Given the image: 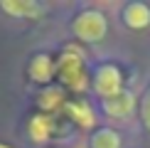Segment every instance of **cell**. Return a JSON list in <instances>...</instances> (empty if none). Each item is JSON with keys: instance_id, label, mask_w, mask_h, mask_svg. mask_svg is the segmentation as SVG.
Instances as JSON below:
<instances>
[{"instance_id": "1", "label": "cell", "mask_w": 150, "mask_h": 148, "mask_svg": "<svg viewBox=\"0 0 150 148\" xmlns=\"http://www.w3.org/2000/svg\"><path fill=\"white\" fill-rule=\"evenodd\" d=\"M108 32V20L98 10H86L74 20V35L84 42H101Z\"/></svg>"}, {"instance_id": "2", "label": "cell", "mask_w": 150, "mask_h": 148, "mask_svg": "<svg viewBox=\"0 0 150 148\" xmlns=\"http://www.w3.org/2000/svg\"><path fill=\"white\" fill-rule=\"evenodd\" d=\"M93 89L96 94L103 99H113L123 91V77H121V69L113 64H106L96 72V79H93Z\"/></svg>"}, {"instance_id": "3", "label": "cell", "mask_w": 150, "mask_h": 148, "mask_svg": "<svg viewBox=\"0 0 150 148\" xmlns=\"http://www.w3.org/2000/svg\"><path fill=\"white\" fill-rule=\"evenodd\" d=\"M62 77H64V84L71 86V89H81V86H84L81 59L76 54H64V57H62Z\"/></svg>"}, {"instance_id": "4", "label": "cell", "mask_w": 150, "mask_h": 148, "mask_svg": "<svg viewBox=\"0 0 150 148\" xmlns=\"http://www.w3.org/2000/svg\"><path fill=\"white\" fill-rule=\"evenodd\" d=\"M133 106H135V96H133V91H121L118 96L106 99V101H103V111H106L108 116H116V119L128 116L130 111H133Z\"/></svg>"}, {"instance_id": "5", "label": "cell", "mask_w": 150, "mask_h": 148, "mask_svg": "<svg viewBox=\"0 0 150 148\" xmlns=\"http://www.w3.org/2000/svg\"><path fill=\"white\" fill-rule=\"evenodd\" d=\"M123 22L133 30H143L150 25V8L145 3H128L123 10Z\"/></svg>"}, {"instance_id": "6", "label": "cell", "mask_w": 150, "mask_h": 148, "mask_svg": "<svg viewBox=\"0 0 150 148\" xmlns=\"http://www.w3.org/2000/svg\"><path fill=\"white\" fill-rule=\"evenodd\" d=\"M0 10L12 17H37L42 12V5L32 3V0H3Z\"/></svg>"}, {"instance_id": "7", "label": "cell", "mask_w": 150, "mask_h": 148, "mask_svg": "<svg viewBox=\"0 0 150 148\" xmlns=\"http://www.w3.org/2000/svg\"><path fill=\"white\" fill-rule=\"evenodd\" d=\"M52 59L47 57V54H37V57L30 62V77L35 79V82H40V84H45L52 79Z\"/></svg>"}, {"instance_id": "8", "label": "cell", "mask_w": 150, "mask_h": 148, "mask_svg": "<svg viewBox=\"0 0 150 148\" xmlns=\"http://www.w3.org/2000/svg\"><path fill=\"white\" fill-rule=\"evenodd\" d=\"M91 148H121V136L113 128H98L91 136Z\"/></svg>"}, {"instance_id": "9", "label": "cell", "mask_w": 150, "mask_h": 148, "mask_svg": "<svg viewBox=\"0 0 150 148\" xmlns=\"http://www.w3.org/2000/svg\"><path fill=\"white\" fill-rule=\"evenodd\" d=\"M49 131H52V123H49L47 116H35L30 121V136H32V141H47Z\"/></svg>"}, {"instance_id": "10", "label": "cell", "mask_w": 150, "mask_h": 148, "mask_svg": "<svg viewBox=\"0 0 150 148\" xmlns=\"http://www.w3.org/2000/svg\"><path fill=\"white\" fill-rule=\"evenodd\" d=\"M69 114L76 119V123H81V126H86V128H91L93 126V111L86 106V101H79V104H69Z\"/></svg>"}, {"instance_id": "11", "label": "cell", "mask_w": 150, "mask_h": 148, "mask_svg": "<svg viewBox=\"0 0 150 148\" xmlns=\"http://www.w3.org/2000/svg\"><path fill=\"white\" fill-rule=\"evenodd\" d=\"M59 101H62V89H49L42 94V106H47V109L57 106Z\"/></svg>"}, {"instance_id": "12", "label": "cell", "mask_w": 150, "mask_h": 148, "mask_svg": "<svg viewBox=\"0 0 150 148\" xmlns=\"http://www.w3.org/2000/svg\"><path fill=\"white\" fill-rule=\"evenodd\" d=\"M140 116H143V123H145V128L150 131V89L145 91V96H143V104H140Z\"/></svg>"}, {"instance_id": "13", "label": "cell", "mask_w": 150, "mask_h": 148, "mask_svg": "<svg viewBox=\"0 0 150 148\" xmlns=\"http://www.w3.org/2000/svg\"><path fill=\"white\" fill-rule=\"evenodd\" d=\"M0 148H10V146H5V143H0Z\"/></svg>"}]
</instances>
